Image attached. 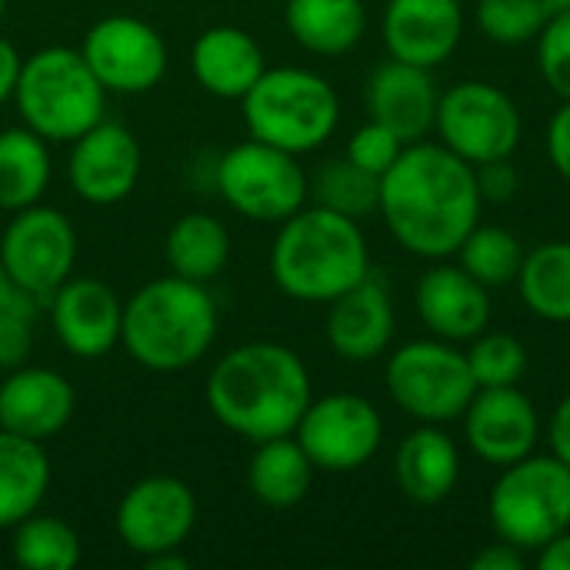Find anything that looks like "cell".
I'll return each mask as SVG.
<instances>
[{"label":"cell","instance_id":"1","mask_svg":"<svg viewBox=\"0 0 570 570\" xmlns=\"http://www.w3.org/2000/svg\"><path fill=\"white\" fill-rule=\"evenodd\" d=\"M478 174L444 144L414 140L381 177V217L394 240L424 261L454 257L481 224Z\"/></svg>","mask_w":570,"mask_h":570},{"label":"cell","instance_id":"2","mask_svg":"<svg viewBox=\"0 0 570 570\" xmlns=\"http://www.w3.org/2000/svg\"><path fill=\"white\" fill-rule=\"evenodd\" d=\"M204 397L217 424L250 444L294 434L314 401L307 364L277 341H250L227 351L214 364Z\"/></svg>","mask_w":570,"mask_h":570},{"label":"cell","instance_id":"3","mask_svg":"<svg viewBox=\"0 0 570 570\" xmlns=\"http://www.w3.org/2000/svg\"><path fill=\"white\" fill-rule=\"evenodd\" d=\"M371 274L367 237L357 220L304 204L281 220L271 247L274 284L304 304H331Z\"/></svg>","mask_w":570,"mask_h":570},{"label":"cell","instance_id":"4","mask_svg":"<svg viewBox=\"0 0 570 570\" xmlns=\"http://www.w3.org/2000/svg\"><path fill=\"white\" fill-rule=\"evenodd\" d=\"M217 304L207 284L177 274L144 284L124 301V351L147 371L177 374L207 357L217 341Z\"/></svg>","mask_w":570,"mask_h":570},{"label":"cell","instance_id":"5","mask_svg":"<svg viewBox=\"0 0 570 570\" xmlns=\"http://www.w3.org/2000/svg\"><path fill=\"white\" fill-rule=\"evenodd\" d=\"M13 104L47 144H70L107 114V90L73 47H43L20 63Z\"/></svg>","mask_w":570,"mask_h":570},{"label":"cell","instance_id":"6","mask_svg":"<svg viewBox=\"0 0 570 570\" xmlns=\"http://www.w3.org/2000/svg\"><path fill=\"white\" fill-rule=\"evenodd\" d=\"M240 107L254 140L297 157L327 144L341 120V100L331 80L304 67H267L240 97Z\"/></svg>","mask_w":570,"mask_h":570},{"label":"cell","instance_id":"7","mask_svg":"<svg viewBox=\"0 0 570 570\" xmlns=\"http://www.w3.org/2000/svg\"><path fill=\"white\" fill-rule=\"evenodd\" d=\"M488 518L501 541L524 554L541 551L570 528V468L554 454H528L501 468Z\"/></svg>","mask_w":570,"mask_h":570},{"label":"cell","instance_id":"8","mask_svg":"<svg viewBox=\"0 0 570 570\" xmlns=\"http://www.w3.org/2000/svg\"><path fill=\"white\" fill-rule=\"evenodd\" d=\"M384 381L391 401L421 424H451L464 417L471 397L478 394L464 351L441 337L397 347L387 357Z\"/></svg>","mask_w":570,"mask_h":570},{"label":"cell","instance_id":"9","mask_svg":"<svg viewBox=\"0 0 570 570\" xmlns=\"http://www.w3.org/2000/svg\"><path fill=\"white\" fill-rule=\"evenodd\" d=\"M214 187L240 217L281 224L307 204L311 180L297 164V154L250 137L217 160Z\"/></svg>","mask_w":570,"mask_h":570},{"label":"cell","instance_id":"10","mask_svg":"<svg viewBox=\"0 0 570 570\" xmlns=\"http://www.w3.org/2000/svg\"><path fill=\"white\" fill-rule=\"evenodd\" d=\"M434 130L441 144L471 167L514 157L521 147L524 120L508 90L488 80H461L438 100Z\"/></svg>","mask_w":570,"mask_h":570},{"label":"cell","instance_id":"11","mask_svg":"<svg viewBox=\"0 0 570 570\" xmlns=\"http://www.w3.org/2000/svg\"><path fill=\"white\" fill-rule=\"evenodd\" d=\"M0 264L13 291L43 307L77 264V230L70 217L43 204L13 210L0 237Z\"/></svg>","mask_w":570,"mask_h":570},{"label":"cell","instance_id":"12","mask_svg":"<svg viewBox=\"0 0 570 570\" xmlns=\"http://www.w3.org/2000/svg\"><path fill=\"white\" fill-rule=\"evenodd\" d=\"M294 438L311 458L314 471L351 474L381 451L384 421L367 397L341 391L311 401L294 428Z\"/></svg>","mask_w":570,"mask_h":570},{"label":"cell","instance_id":"13","mask_svg":"<svg viewBox=\"0 0 570 570\" xmlns=\"http://www.w3.org/2000/svg\"><path fill=\"white\" fill-rule=\"evenodd\" d=\"M80 53L107 94H147L167 73L164 37L157 27L130 13H110L97 20L87 30Z\"/></svg>","mask_w":570,"mask_h":570},{"label":"cell","instance_id":"14","mask_svg":"<svg viewBox=\"0 0 570 570\" xmlns=\"http://www.w3.org/2000/svg\"><path fill=\"white\" fill-rule=\"evenodd\" d=\"M197 524L194 491L170 474H154L124 491L117 504V538L127 551L150 558L160 551H177Z\"/></svg>","mask_w":570,"mask_h":570},{"label":"cell","instance_id":"15","mask_svg":"<svg viewBox=\"0 0 570 570\" xmlns=\"http://www.w3.org/2000/svg\"><path fill=\"white\" fill-rule=\"evenodd\" d=\"M140 144L137 137L117 120H97L77 140H70L67 157V180L73 194L94 207L120 204L134 194L140 180Z\"/></svg>","mask_w":570,"mask_h":570},{"label":"cell","instance_id":"16","mask_svg":"<svg viewBox=\"0 0 570 570\" xmlns=\"http://www.w3.org/2000/svg\"><path fill=\"white\" fill-rule=\"evenodd\" d=\"M50 324L67 354L97 361L120 344L124 301L97 277H67L47 301Z\"/></svg>","mask_w":570,"mask_h":570},{"label":"cell","instance_id":"17","mask_svg":"<svg viewBox=\"0 0 570 570\" xmlns=\"http://www.w3.org/2000/svg\"><path fill=\"white\" fill-rule=\"evenodd\" d=\"M464 434L471 451L494 464L508 468L534 454L541 438V417L534 401L514 387H478L464 411Z\"/></svg>","mask_w":570,"mask_h":570},{"label":"cell","instance_id":"18","mask_svg":"<svg viewBox=\"0 0 570 570\" xmlns=\"http://www.w3.org/2000/svg\"><path fill=\"white\" fill-rule=\"evenodd\" d=\"M327 344L347 364L381 357L397 331V314L387 284L371 271L361 284L327 304Z\"/></svg>","mask_w":570,"mask_h":570},{"label":"cell","instance_id":"19","mask_svg":"<svg viewBox=\"0 0 570 570\" xmlns=\"http://www.w3.org/2000/svg\"><path fill=\"white\" fill-rule=\"evenodd\" d=\"M381 33L394 60L434 70L461 43V0H387Z\"/></svg>","mask_w":570,"mask_h":570},{"label":"cell","instance_id":"20","mask_svg":"<svg viewBox=\"0 0 570 570\" xmlns=\"http://www.w3.org/2000/svg\"><path fill=\"white\" fill-rule=\"evenodd\" d=\"M77 407V394L60 371L20 364L0 381V428L30 441L60 434Z\"/></svg>","mask_w":570,"mask_h":570},{"label":"cell","instance_id":"21","mask_svg":"<svg viewBox=\"0 0 570 570\" xmlns=\"http://www.w3.org/2000/svg\"><path fill=\"white\" fill-rule=\"evenodd\" d=\"M417 314L434 337L471 344L491 327V291L461 264H434L417 284Z\"/></svg>","mask_w":570,"mask_h":570},{"label":"cell","instance_id":"22","mask_svg":"<svg viewBox=\"0 0 570 570\" xmlns=\"http://www.w3.org/2000/svg\"><path fill=\"white\" fill-rule=\"evenodd\" d=\"M438 100L441 94L428 67H414L391 57L367 77L371 120L391 127L404 144L424 140V134L434 130Z\"/></svg>","mask_w":570,"mask_h":570},{"label":"cell","instance_id":"23","mask_svg":"<svg viewBox=\"0 0 570 570\" xmlns=\"http://www.w3.org/2000/svg\"><path fill=\"white\" fill-rule=\"evenodd\" d=\"M190 70H194V80L207 94L220 100H240L267 70V60H264L261 43L247 30L224 23V27L204 30L194 40Z\"/></svg>","mask_w":570,"mask_h":570},{"label":"cell","instance_id":"24","mask_svg":"<svg viewBox=\"0 0 570 570\" xmlns=\"http://www.w3.org/2000/svg\"><path fill=\"white\" fill-rule=\"evenodd\" d=\"M394 478L407 501L441 504L451 498L461 478V451L441 431V424H421L411 431L394 454Z\"/></svg>","mask_w":570,"mask_h":570},{"label":"cell","instance_id":"25","mask_svg":"<svg viewBox=\"0 0 570 570\" xmlns=\"http://www.w3.org/2000/svg\"><path fill=\"white\" fill-rule=\"evenodd\" d=\"M284 23L304 50L341 57L361 43L367 10L364 0H287Z\"/></svg>","mask_w":570,"mask_h":570},{"label":"cell","instance_id":"26","mask_svg":"<svg viewBox=\"0 0 570 570\" xmlns=\"http://www.w3.org/2000/svg\"><path fill=\"white\" fill-rule=\"evenodd\" d=\"M50 488V461L40 441L0 428V531L33 514Z\"/></svg>","mask_w":570,"mask_h":570},{"label":"cell","instance_id":"27","mask_svg":"<svg viewBox=\"0 0 570 570\" xmlns=\"http://www.w3.org/2000/svg\"><path fill=\"white\" fill-rule=\"evenodd\" d=\"M311 481H314V464L294 434L254 444V458L247 464V488L264 508L274 511L297 508L307 498Z\"/></svg>","mask_w":570,"mask_h":570},{"label":"cell","instance_id":"28","mask_svg":"<svg viewBox=\"0 0 570 570\" xmlns=\"http://www.w3.org/2000/svg\"><path fill=\"white\" fill-rule=\"evenodd\" d=\"M164 257H167L170 274L207 284L230 261V234L214 214H204V210L184 214L170 224L164 237Z\"/></svg>","mask_w":570,"mask_h":570},{"label":"cell","instance_id":"29","mask_svg":"<svg viewBox=\"0 0 570 570\" xmlns=\"http://www.w3.org/2000/svg\"><path fill=\"white\" fill-rule=\"evenodd\" d=\"M50 184V147L30 127L0 130V210L40 204Z\"/></svg>","mask_w":570,"mask_h":570},{"label":"cell","instance_id":"30","mask_svg":"<svg viewBox=\"0 0 570 570\" xmlns=\"http://www.w3.org/2000/svg\"><path fill=\"white\" fill-rule=\"evenodd\" d=\"M514 284L534 317L548 324H570V240H548L524 250Z\"/></svg>","mask_w":570,"mask_h":570},{"label":"cell","instance_id":"31","mask_svg":"<svg viewBox=\"0 0 570 570\" xmlns=\"http://www.w3.org/2000/svg\"><path fill=\"white\" fill-rule=\"evenodd\" d=\"M13 564L23 570H73L80 561V534L53 514H27L13 524Z\"/></svg>","mask_w":570,"mask_h":570},{"label":"cell","instance_id":"32","mask_svg":"<svg viewBox=\"0 0 570 570\" xmlns=\"http://www.w3.org/2000/svg\"><path fill=\"white\" fill-rule=\"evenodd\" d=\"M454 257L474 281L494 291V287H508L518 281L521 264H524V247L511 230L494 227V224H478L464 237Z\"/></svg>","mask_w":570,"mask_h":570},{"label":"cell","instance_id":"33","mask_svg":"<svg viewBox=\"0 0 570 570\" xmlns=\"http://www.w3.org/2000/svg\"><path fill=\"white\" fill-rule=\"evenodd\" d=\"M307 197H314L317 207H327L334 214H344L351 220H361L377 210L381 204V177L361 170L354 160H327L317 177L311 180Z\"/></svg>","mask_w":570,"mask_h":570},{"label":"cell","instance_id":"34","mask_svg":"<svg viewBox=\"0 0 570 570\" xmlns=\"http://www.w3.org/2000/svg\"><path fill=\"white\" fill-rule=\"evenodd\" d=\"M464 357L478 387H514L528 374V347L504 331H481Z\"/></svg>","mask_w":570,"mask_h":570},{"label":"cell","instance_id":"35","mask_svg":"<svg viewBox=\"0 0 570 570\" xmlns=\"http://www.w3.org/2000/svg\"><path fill=\"white\" fill-rule=\"evenodd\" d=\"M551 13L554 7L548 0H478L474 10L478 30L501 47H521L528 40H538Z\"/></svg>","mask_w":570,"mask_h":570},{"label":"cell","instance_id":"36","mask_svg":"<svg viewBox=\"0 0 570 570\" xmlns=\"http://www.w3.org/2000/svg\"><path fill=\"white\" fill-rule=\"evenodd\" d=\"M37 301L23 297L13 291L10 301L0 304V371H13L27 364L33 351V317H37Z\"/></svg>","mask_w":570,"mask_h":570},{"label":"cell","instance_id":"37","mask_svg":"<svg viewBox=\"0 0 570 570\" xmlns=\"http://www.w3.org/2000/svg\"><path fill=\"white\" fill-rule=\"evenodd\" d=\"M538 70L561 100H570V10H554L538 33Z\"/></svg>","mask_w":570,"mask_h":570},{"label":"cell","instance_id":"38","mask_svg":"<svg viewBox=\"0 0 570 570\" xmlns=\"http://www.w3.org/2000/svg\"><path fill=\"white\" fill-rule=\"evenodd\" d=\"M404 140L391 130V127H384V124H377V120H367L364 127H357L354 134H351V140H347V160H354L361 170H367V174H374V177H384L391 167H394V160L404 154Z\"/></svg>","mask_w":570,"mask_h":570},{"label":"cell","instance_id":"39","mask_svg":"<svg viewBox=\"0 0 570 570\" xmlns=\"http://www.w3.org/2000/svg\"><path fill=\"white\" fill-rule=\"evenodd\" d=\"M474 174H478V190H481L484 204H511L521 187V177H518L511 157L481 164V167H474Z\"/></svg>","mask_w":570,"mask_h":570},{"label":"cell","instance_id":"40","mask_svg":"<svg viewBox=\"0 0 570 570\" xmlns=\"http://www.w3.org/2000/svg\"><path fill=\"white\" fill-rule=\"evenodd\" d=\"M548 157L554 164V170L570 180V100L558 107V114L548 124Z\"/></svg>","mask_w":570,"mask_h":570},{"label":"cell","instance_id":"41","mask_svg":"<svg viewBox=\"0 0 570 570\" xmlns=\"http://www.w3.org/2000/svg\"><path fill=\"white\" fill-rule=\"evenodd\" d=\"M524 564H528L524 551L508 544V541H501V538H498V544H488V548H481L471 558V568L474 570H524Z\"/></svg>","mask_w":570,"mask_h":570},{"label":"cell","instance_id":"42","mask_svg":"<svg viewBox=\"0 0 570 570\" xmlns=\"http://www.w3.org/2000/svg\"><path fill=\"white\" fill-rule=\"evenodd\" d=\"M548 441H551V454H554L558 461H564L570 468V391L561 397V404H558L554 414H551Z\"/></svg>","mask_w":570,"mask_h":570},{"label":"cell","instance_id":"43","mask_svg":"<svg viewBox=\"0 0 570 570\" xmlns=\"http://www.w3.org/2000/svg\"><path fill=\"white\" fill-rule=\"evenodd\" d=\"M20 63H23V57L17 53V47L7 37H0V107L7 100H13V87H17V77H20Z\"/></svg>","mask_w":570,"mask_h":570},{"label":"cell","instance_id":"44","mask_svg":"<svg viewBox=\"0 0 570 570\" xmlns=\"http://www.w3.org/2000/svg\"><path fill=\"white\" fill-rule=\"evenodd\" d=\"M534 564L541 570H570V528L548 541L541 551H534Z\"/></svg>","mask_w":570,"mask_h":570},{"label":"cell","instance_id":"45","mask_svg":"<svg viewBox=\"0 0 570 570\" xmlns=\"http://www.w3.org/2000/svg\"><path fill=\"white\" fill-rule=\"evenodd\" d=\"M147 561V570H190V561L177 551H160V554H150L144 558Z\"/></svg>","mask_w":570,"mask_h":570},{"label":"cell","instance_id":"46","mask_svg":"<svg viewBox=\"0 0 570 570\" xmlns=\"http://www.w3.org/2000/svg\"><path fill=\"white\" fill-rule=\"evenodd\" d=\"M10 297H13V284H10V277H7V271H3V264H0V304L10 301Z\"/></svg>","mask_w":570,"mask_h":570},{"label":"cell","instance_id":"47","mask_svg":"<svg viewBox=\"0 0 570 570\" xmlns=\"http://www.w3.org/2000/svg\"><path fill=\"white\" fill-rule=\"evenodd\" d=\"M548 3H551L554 10H570V0H548Z\"/></svg>","mask_w":570,"mask_h":570},{"label":"cell","instance_id":"48","mask_svg":"<svg viewBox=\"0 0 570 570\" xmlns=\"http://www.w3.org/2000/svg\"><path fill=\"white\" fill-rule=\"evenodd\" d=\"M3 10H7V0H0V17H3Z\"/></svg>","mask_w":570,"mask_h":570}]
</instances>
